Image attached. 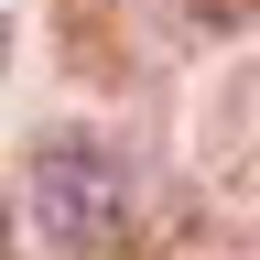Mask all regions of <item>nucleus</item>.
Returning <instances> with one entry per match:
<instances>
[{
    "label": "nucleus",
    "mask_w": 260,
    "mask_h": 260,
    "mask_svg": "<svg viewBox=\"0 0 260 260\" xmlns=\"http://www.w3.org/2000/svg\"><path fill=\"white\" fill-rule=\"evenodd\" d=\"M22 206H32V239L44 249L98 260V249H119V228H130V162L98 141V130H54V141L22 162Z\"/></svg>",
    "instance_id": "obj_1"
}]
</instances>
